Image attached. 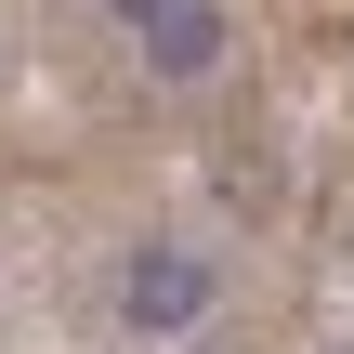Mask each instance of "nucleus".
<instances>
[{
	"label": "nucleus",
	"mask_w": 354,
	"mask_h": 354,
	"mask_svg": "<svg viewBox=\"0 0 354 354\" xmlns=\"http://www.w3.org/2000/svg\"><path fill=\"white\" fill-rule=\"evenodd\" d=\"M131 53H145V79H171V92H197V79L223 66V0H158V13L131 26Z\"/></svg>",
	"instance_id": "nucleus-2"
},
{
	"label": "nucleus",
	"mask_w": 354,
	"mask_h": 354,
	"mask_svg": "<svg viewBox=\"0 0 354 354\" xmlns=\"http://www.w3.org/2000/svg\"><path fill=\"white\" fill-rule=\"evenodd\" d=\"M210 302H223L210 250H131V276H118V315H131L145 342H184V328H197Z\"/></svg>",
	"instance_id": "nucleus-1"
},
{
	"label": "nucleus",
	"mask_w": 354,
	"mask_h": 354,
	"mask_svg": "<svg viewBox=\"0 0 354 354\" xmlns=\"http://www.w3.org/2000/svg\"><path fill=\"white\" fill-rule=\"evenodd\" d=\"M105 13H118V26H145V13H158V0H105Z\"/></svg>",
	"instance_id": "nucleus-3"
}]
</instances>
